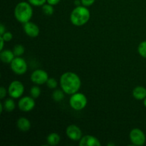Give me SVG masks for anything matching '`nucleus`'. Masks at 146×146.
<instances>
[{
	"mask_svg": "<svg viewBox=\"0 0 146 146\" xmlns=\"http://www.w3.org/2000/svg\"><path fill=\"white\" fill-rule=\"evenodd\" d=\"M61 88L66 94L72 95L78 92L81 86L80 77L76 74L71 71L65 72L60 77Z\"/></svg>",
	"mask_w": 146,
	"mask_h": 146,
	"instance_id": "1",
	"label": "nucleus"
},
{
	"mask_svg": "<svg viewBox=\"0 0 146 146\" xmlns=\"http://www.w3.org/2000/svg\"><path fill=\"white\" fill-rule=\"evenodd\" d=\"M91 13L86 7L83 5L77 6L73 9L70 15L71 22L76 27H81L86 24L90 19Z\"/></svg>",
	"mask_w": 146,
	"mask_h": 146,
	"instance_id": "2",
	"label": "nucleus"
},
{
	"mask_svg": "<svg viewBox=\"0 0 146 146\" xmlns=\"http://www.w3.org/2000/svg\"><path fill=\"white\" fill-rule=\"evenodd\" d=\"M31 4L27 1H21L14 8V17L19 22L25 24L31 20L33 16V9Z\"/></svg>",
	"mask_w": 146,
	"mask_h": 146,
	"instance_id": "3",
	"label": "nucleus"
},
{
	"mask_svg": "<svg viewBox=\"0 0 146 146\" xmlns=\"http://www.w3.org/2000/svg\"><path fill=\"white\" fill-rule=\"evenodd\" d=\"M88 104L86 96L82 93L76 92L70 97L69 105L75 111H81L86 108Z\"/></svg>",
	"mask_w": 146,
	"mask_h": 146,
	"instance_id": "4",
	"label": "nucleus"
},
{
	"mask_svg": "<svg viewBox=\"0 0 146 146\" xmlns=\"http://www.w3.org/2000/svg\"><path fill=\"white\" fill-rule=\"evenodd\" d=\"M10 67L13 72L17 75H23L27 73L28 69L27 61L21 56L15 57L10 64Z\"/></svg>",
	"mask_w": 146,
	"mask_h": 146,
	"instance_id": "5",
	"label": "nucleus"
},
{
	"mask_svg": "<svg viewBox=\"0 0 146 146\" xmlns=\"http://www.w3.org/2000/svg\"><path fill=\"white\" fill-rule=\"evenodd\" d=\"M24 92V86L21 81H13L8 87V94L12 98H19L22 96Z\"/></svg>",
	"mask_w": 146,
	"mask_h": 146,
	"instance_id": "6",
	"label": "nucleus"
},
{
	"mask_svg": "<svg viewBox=\"0 0 146 146\" xmlns=\"http://www.w3.org/2000/svg\"><path fill=\"white\" fill-rule=\"evenodd\" d=\"M129 138L131 142L134 145H143L146 141L145 133L140 128H135L131 130L129 134Z\"/></svg>",
	"mask_w": 146,
	"mask_h": 146,
	"instance_id": "7",
	"label": "nucleus"
},
{
	"mask_svg": "<svg viewBox=\"0 0 146 146\" xmlns=\"http://www.w3.org/2000/svg\"><path fill=\"white\" fill-rule=\"evenodd\" d=\"M31 81L36 85H44L48 79V75L46 71L43 69H36L31 74Z\"/></svg>",
	"mask_w": 146,
	"mask_h": 146,
	"instance_id": "8",
	"label": "nucleus"
},
{
	"mask_svg": "<svg viewBox=\"0 0 146 146\" xmlns=\"http://www.w3.org/2000/svg\"><path fill=\"white\" fill-rule=\"evenodd\" d=\"M35 98L31 96H24L18 101V107L23 112H29L32 111L36 106Z\"/></svg>",
	"mask_w": 146,
	"mask_h": 146,
	"instance_id": "9",
	"label": "nucleus"
},
{
	"mask_svg": "<svg viewBox=\"0 0 146 146\" xmlns=\"http://www.w3.org/2000/svg\"><path fill=\"white\" fill-rule=\"evenodd\" d=\"M66 134L70 140L74 141H80L83 137V133L81 128L74 124L67 127L66 130Z\"/></svg>",
	"mask_w": 146,
	"mask_h": 146,
	"instance_id": "10",
	"label": "nucleus"
},
{
	"mask_svg": "<svg viewBox=\"0 0 146 146\" xmlns=\"http://www.w3.org/2000/svg\"><path fill=\"white\" fill-rule=\"evenodd\" d=\"M23 29H24V31L25 32V34L28 36L31 37V38H35V37H37L39 35V27L36 24L30 21L24 24Z\"/></svg>",
	"mask_w": 146,
	"mask_h": 146,
	"instance_id": "11",
	"label": "nucleus"
},
{
	"mask_svg": "<svg viewBox=\"0 0 146 146\" xmlns=\"http://www.w3.org/2000/svg\"><path fill=\"white\" fill-rule=\"evenodd\" d=\"M80 146H101V143L99 140L91 135L83 136L79 141Z\"/></svg>",
	"mask_w": 146,
	"mask_h": 146,
	"instance_id": "12",
	"label": "nucleus"
},
{
	"mask_svg": "<svg viewBox=\"0 0 146 146\" xmlns=\"http://www.w3.org/2000/svg\"><path fill=\"white\" fill-rule=\"evenodd\" d=\"M15 57L13 51L9 49H3L0 52V58L4 64H11Z\"/></svg>",
	"mask_w": 146,
	"mask_h": 146,
	"instance_id": "13",
	"label": "nucleus"
},
{
	"mask_svg": "<svg viewBox=\"0 0 146 146\" xmlns=\"http://www.w3.org/2000/svg\"><path fill=\"white\" fill-rule=\"evenodd\" d=\"M17 126L19 131L22 132L29 131L31 128V122L25 117H20L17 121Z\"/></svg>",
	"mask_w": 146,
	"mask_h": 146,
	"instance_id": "14",
	"label": "nucleus"
},
{
	"mask_svg": "<svg viewBox=\"0 0 146 146\" xmlns=\"http://www.w3.org/2000/svg\"><path fill=\"white\" fill-rule=\"evenodd\" d=\"M133 96L136 100H143L146 97V88L143 86H136L133 90Z\"/></svg>",
	"mask_w": 146,
	"mask_h": 146,
	"instance_id": "15",
	"label": "nucleus"
},
{
	"mask_svg": "<svg viewBox=\"0 0 146 146\" xmlns=\"http://www.w3.org/2000/svg\"><path fill=\"white\" fill-rule=\"evenodd\" d=\"M47 143L49 145L55 146L58 145L61 141V137H60L59 134L57 133H51L48 134V136L46 138Z\"/></svg>",
	"mask_w": 146,
	"mask_h": 146,
	"instance_id": "16",
	"label": "nucleus"
},
{
	"mask_svg": "<svg viewBox=\"0 0 146 146\" xmlns=\"http://www.w3.org/2000/svg\"><path fill=\"white\" fill-rule=\"evenodd\" d=\"M14 98H7L3 103V106H4V109L7 112H11L14 111L16 108V104L14 102Z\"/></svg>",
	"mask_w": 146,
	"mask_h": 146,
	"instance_id": "17",
	"label": "nucleus"
},
{
	"mask_svg": "<svg viewBox=\"0 0 146 146\" xmlns=\"http://www.w3.org/2000/svg\"><path fill=\"white\" fill-rule=\"evenodd\" d=\"M65 93L62 89H55L52 93V98L56 102H60L65 97Z\"/></svg>",
	"mask_w": 146,
	"mask_h": 146,
	"instance_id": "18",
	"label": "nucleus"
},
{
	"mask_svg": "<svg viewBox=\"0 0 146 146\" xmlns=\"http://www.w3.org/2000/svg\"><path fill=\"white\" fill-rule=\"evenodd\" d=\"M42 11L45 15L51 16L54 12V6L49 4H45L42 6Z\"/></svg>",
	"mask_w": 146,
	"mask_h": 146,
	"instance_id": "19",
	"label": "nucleus"
},
{
	"mask_svg": "<svg viewBox=\"0 0 146 146\" xmlns=\"http://www.w3.org/2000/svg\"><path fill=\"white\" fill-rule=\"evenodd\" d=\"M13 52H14L15 56H21L23 54H24L25 51V48H24V46L21 45V44H17V45L14 46V48H13Z\"/></svg>",
	"mask_w": 146,
	"mask_h": 146,
	"instance_id": "20",
	"label": "nucleus"
},
{
	"mask_svg": "<svg viewBox=\"0 0 146 146\" xmlns=\"http://www.w3.org/2000/svg\"><path fill=\"white\" fill-rule=\"evenodd\" d=\"M30 95L34 98H37L41 95V88H39L38 85L33 86L30 89Z\"/></svg>",
	"mask_w": 146,
	"mask_h": 146,
	"instance_id": "21",
	"label": "nucleus"
},
{
	"mask_svg": "<svg viewBox=\"0 0 146 146\" xmlns=\"http://www.w3.org/2000/svg\"><path fill=\"white\" fill-rule=\"evenodd\" d=\"M138 51L141 56L146 58V41L140 43L138 47Z\"/></svg>",
	"mask_w": 146,
	"mask_h": 146,
	"instance_id": "22",
	"label": "nucleus"
},
{
	"mask_svg": "<svg viewBox=\"0 0 146 146\" xmlns=\"http://www.w3.org/2000/svg\"><path fill=\"white\" fill-rule=\"evenodd\" d=\"M46 84L47 87L50 89H56L58 86V82L54 78H48Z\"/></svg>",
	"mask_w": 146,
	"mask_h": 146,
	"instance_id": "23",
	"label": "nucleus"
},
{
	"mask_svg": "<svg viewBox=\"0 0 146 146\" xmlns=\"http://www.w3.org/2000/svg\"><path fill=\"white\" fill-rule=\"evenodd\" d=\"M28 2L34 7H42L47 2V0H28Z\"/></svg>",
	"mask_w": 146,
	"mask_h": 146,
	"instance_id": "24",
	"label": "nucleus"
},
{
	"mask_svg": "<svg viewBox=\"0 0 146 146\" xmlns=\"http://www.w3.org/2000/svg\"><path fill=\"white\" fill-rule=\"evenodd\" d=\"M3 38V39L5 41V42H8V41H11V39L13 38V35L11 32L9 31H6L3 35L0 36Z\"/></svg>",
	"mask_w": 146,
	"mask_h": 146,
	"instance_id": "25",
	"label": "nucleus"
},
{
	"mask_svg": "<svg viewBox=\"0 0 146 146\" xmlns=\"http://www.w3.org/2000/svg\"><path fill=\"white\" fill-rule=\"evenodd\" d=\"M95 1L96 0H81V4L86 7L93 5L94 2H95Z\"/></svg>",
	"mask_w": 146,
	"mask_h": 146,
	"instance_id": "26",
	"label": "nucleus"
},
{
	"mask_svg": "<svg viewBox=\"0 0 146 146\" xmlns=\"http://www.w3.org/2000/svg\"><path fill=\"white\" fill-rule=\"evenodd\" d=\"M7 90H6V88H4V86H1V88H0V98H1V100L4 99L6 97V96H7Z\"/></svg>",
	"mask_w": 146,
	"mask_h": 146,
	"instance_id": "27",
	"label": "nucleus"
},
{
	"mask_svg": "<svg viewBox=\"0 0 146 146\" xmlns=\"http://www.w3.org/2000/svg\"><path fill=\"white\" fill-rule=\"evenodd\" d=\"M61 0H47V3L49 4H51L53 6H55L58 4L60 2Z\"/></svg>",
	"mask_w": 146,
	"mask_h": 146,
	"instance_id": "28",
	"label": "nucleus"
},
{
	"mask_svg": "<svg viewBox=\"0 0 146 146\" xmlns=\"http://www.w3.org/2000/svg\"><path fill=\"white\" fill-rule=\"evenodd\" d=\"M6 32V28L3 24H0V36L3 35Z\"/></svg>",
	"mask_w": 146,
	"mask_h": 146,
	"instance_id": "29",
	"label": "nucleus"
},
{
	"mask_svg": "<svg viewBox=\"0 0 146 146\" xmlns=\"http://www.w3.org/2000/svg\"><path fill=\"white\" fill-rule=\"evenodd\" d=\"M0 41H1V46H0V51H1V50L4 49V42H5V41H4V39H3V38L1 36H0Z\"/></svg>",
	"mask_w": 146,
	"mask_h": 146,
	"instance_id": "30",
	"label": "nucleus"
},
{
	"mask_svg": "<svg viewBox=\"0 0 146 146\" xmlns=\"http://www.w3.org/2000/svg\"><path fill=\"white\" fill-rule=\"evenodd\" d=\"M3 110H4V106H3V103H1V104H0V111H1V113L3 112Z\"/></svg>",
	"mask_w": 146,
	"mask_h": 146,
	"instance_id": "31",
	"label": "nucleus"
},
{
	"mask_svg": "<svg viewBox=\"0 0 146 146\" xmlns=\"http://www.w3.org/2000/svg\"><path fill=\"white\" fill-rule=\"evenodd\" d=\"M143 104H144V106H145V107L146 108V97L143 99Z\"/></svg>",
	"mask_w": 146,
	"mask_h": 146,
	"instance_id": "32",
	"label": "nucleus"
}]
</instances>
